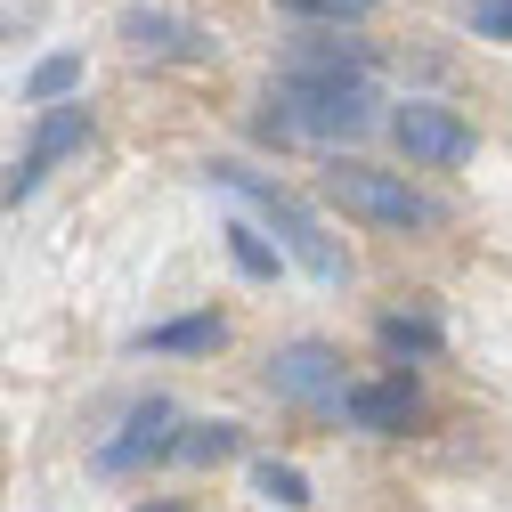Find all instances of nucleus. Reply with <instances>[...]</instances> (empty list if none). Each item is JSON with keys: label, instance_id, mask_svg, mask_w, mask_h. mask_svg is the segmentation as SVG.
Here are the masks:
<instances>
[{"label": "nucleus", "instance_id": "f8f14e48", "mask_svg": "<svg viewBox=\"0 0 512 512\" xmlns=\"http://www.w3.org/2000/svg\"><path fill=\"white\" fill-rule=\"evenodd\" d=\"M74 90H82V57H74V49H57V57H41V66L25 74V98H33V106H66Z\"/></svg>", "mask_w": 512, "mask_h": 512}, {"label": "nucleus", "instance_id": "6e6552de", "mask_svg": "<svg viewBox=\"0 0 512 512\" xmlns=\"http://www.w3.org/2000/svg\"><path fill=\"white\" fill-rule=\"evenodd\" d=\"M285 74H293V82H366V41H342V33L293 41Z\"/></svg>", "mask_w": 512, "mask_h": 512}, {"label": "nucleus", "instance_id": "dca6fc26", "mask_svg": "<svg viewBox=\"0 0 512 512\" xmlns=\"http://www.w3.org/2000/svg\"><path fill=\"white\" fill-rule=\"evenodd\" d=\"M382 0H285V17H301V25H358V17H374Z\"/></svg>", "mask_w": 512, "mask_h": 512}, {"label": "nucleus", "instance_id": "39448f33", "mask_svg": "<svg viewBox=\"0 0 512 512\" xmlns=\"http://www.w3.org/2000/svg\"><path fill=\"white\" fill-rule=\"evenodd\" d=\"M82 139H90V114H82V106H49V114L33 122V139H25V155H17V171L0 179V204H25L33 187L49 179V163H57V155H74Z\"/></svg>", "mask_w": 512, "mask_h": 512}, {"label": "nucleus", "instance_id": "0eeeda50", "mask_svg": "<svg viewBox=\"0 0 512 512\" xmlns=\"http://www.w3.org/2000/svg\"><path fill=\"white\" fill-rule=\"evenodd\" d=\"M122 41H131L139 57H171V66H204V57H212V33L179 25L163 9H122Z\"/></svg>", "mask_w": 512, "mask_h": 512}, {"label": "nucleus", "instance_id": "4468645a", "mask_svg": "<svg viewBox=\"0 0 512 512\" xmlns=\"http://www.w3.org/2000/svg\"><path fill=\"white\" fill-rule=\"evenodd\" d=\"M171 456H179V464H228V456H236V423H187V431L171 439Z\"/></svg>", "mask_w": 512, "mask_h": 512}, {"label": "nucleus", "instance_id": "f03ea898", "mask_svg": "<svg viewBox=\"0 0 512 512\" xmlns=\"http://www.w3.org/2000/svg\"><path fill=\"white\" fill-rule=\"evenodd\" d=\"M277 131L301 139H358L374 131V90L366 82H277Z\"/></svg>", "mask_w": 512, "mask_h": 512}, {"label": "nucleus", "instance_id": "f3484780", "mask_svg": "<svg viewBox=\"0 0 512 512\" xmlns=\"http://www.w3.org/2000/svg\"><path fill=\"white\" fill-rule=\"evenodd\" d=\"M382 350H399V358H431V350H439V326H431V317H382Z\"/></svg>", "mask_w": 512, "mask_h": 512}, {"label": "nucleus", "instance_id": "9d476101", "mask_svg": "<svg viewBox=\"0 0 512 512\" xmlns=\"http://www.w3.org/2000/svg\"><path fill=\"white\" fill-rule=\"evenodd\" d=\"M139 456H171V399H147V407L131 415V431H122L98 464H106V472H122V464H139Z\"/></svg>", "mask_w": 512, "mask_h": 512}, {"label": "nucleus", "instance_id": "9b49d317", "mask_svg": "<svg viewBox=\"0 0 512 512\" xmlns=\"http://www.w3.org/2000/svg\"><path fill=\"white\" fill-rule=\"evenodd\" d=\"M228 342V326L212 309H196V317H171V326H155L147 334V350H171V358H196V350H220Z\"/></svg>", "mask_w": 512, "mask_h": 512}, {"label": "nucleus", "instance_id": "20e7f679", "mask_svg": "<svg viewBox=\"0 0 512 512\" xmlns=\"http://www.w3.org/2000/svg\"><path fill=\"white\" fill-rule=\"evenodd\" d=\"M269 391L285 399V407H309V415H342V350H326V342H285L277 358H269Z\"/></svg>", "mask_w": 512, "mask_h": 512}, {"label": "nucleus", "instance_id": "1a4fd4ad", "mask_svg": "<svg viewBox=\"0 0 512 512\" xmlns=\"http://www.w3.org/2000/svg\"><path fill=\"white\" fill-rule=\"evenodd\" d=\"M342 415H350L358 431H407V423H415V391H407V382H350V391H342Z\"/></svg>", "mask_w": 512, "mask_h": 512}, {"label": "nucleus", "instance_id": "7ed1b4c3", "mask_svg": "<svg viewBox=\"0 0 512 512\" xmlns=\"http://www.w3.org/2000/svg\"><path fill=\"white\" fill-rule=\"evenodd\" d=\"M326 196H334L350 220H366V228H431V220H439L431 196H415L399 171H374V163H334V171H326Z\"/></svg>", "mask_w": 512, "mask_h": 512}, {"label": "nucleus", "instance_id": "2eb2a0df", "mask_svg": "<svg viewBox=\"0 0 512 512\" xmlns=\"http://www.w3.org/2000/svg\"><path fill=\"white\" fill-rule=\"evenodd\" d=\"M252 488H261L277 512H301V504H309V480H301V464H285V456H261V464H252Z\"/></svg>", "mask_w": 512, "mask_h": 512}, {"label": "nucleus", "instance_id": "6ab92c4d", "mask_svg": "<svg viewBox=\"0 0 512 512\" xmlns=\"http://www.w3.org/2000/svg\"><path fill=\"white\" fill-rule=\"evenodd\" d=\"M131 512H179V504H131Z\"/></svg>", "mask_w": 512, "mask_h": 512}, {"label": "nucleus", "instance_id": "f257e3e1", "mask_svg": "<svg viewBox=\"0 0 512 512\" xmlns=\"http://www.w3.org/2000/svg\"><path fill=\"white\" fill-rule=\"evenodd\" d=\"M212 179H220V187H236V196H244L252 212H261L269 228H277V252H285V261H301V269H309L317 285H342V277H350V252H342V244L326 236V220H317L309 204H293L277 179L244 171V163H212Z\"/></svg>", "mask_w": 512, "mask_h": 512}, {"label": "nucleus", "instance_id": "a211bd4d", "mask_svg": "<svg viewBox=\"0 0 512 512\" xmlns=\"http://www.w3.org/2000/svg\"><path fill=\"white\" fill-rule=\"evenodd\" d=\"M472 25L480 33H512V0H472Z\"/></svg>", "mask_w": 512, "mask_h": 512}, {"label": "nucleus", "instance_id": "ddd939ff", "mask_svg": "<svg viewBox=\"0 0 512 512\" xmlns=\"http://www.w3.org/2000/svg\"><path fill=\"white\" fill-rule=\"evenodd\" d=\"M228 252H236V269L244 277H261V285H277V269H285V252L252 228V220H228Z\"/></svg>", "mask_w": 512, "mask_h": 512}, {"label": "nucleus", "instance_id": "423d86ee", "mask_svg": "<svg viewBox=\"0 0 512 512\" xmlns=\"http://www.w3.org/2000/svg\"><path fill=\"white\" fill-rule=\"evenodd\" d=\"M391 139L415 155V163H472V122H456L447 106H399L391 114Z\"/></svg>", "mask_w": 512, "mask_h": 512}]
</instances>
